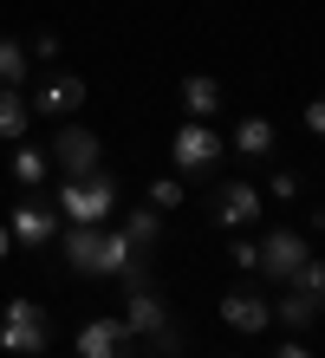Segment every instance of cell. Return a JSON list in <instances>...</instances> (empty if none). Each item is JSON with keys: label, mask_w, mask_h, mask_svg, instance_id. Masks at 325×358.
<instances>
[{"label": "cell", "mask_w": 325, "mask_h": 358, "mask_svg": "<svg viewBox=\"0 0 325 358\" xmlns=\"http://www.w3.org/2000/svg\"><path fill=\"white\" fill-rule=\"evenodd\" d=\"M117 208V176H85V182H59V215L72 228H104Z\"/></svg>", "instance_id": "1"}, {"label": "cell", "mask_w": 325, "mask_h": 358, "mask_svg": "<svg viewBox=\"0 0 325 358\" xmlns=\"http://www.w3.org/2000/svg\"><path fill=\"white\" fill-rule=\"evenodd\" d=\"M46 339H52V320L39 313V300H7V313H0V352L39 358Z\"/></svg>", "instance_id": "2"}, {"label": "cell", "mask_w": 325, "mask_h": 358, "mask_svg": "<svg viewBox=\"0 0 325 358\" xmlns=\"http://www.w3.org/2000/svg\"><path fill=\"white\" fill-rule=\"evenodd\" d=\"M228 143L208 131V117H189L176 137H169V163H176V176H208L215 163H222Z\"/></svg>", "instance_id": "3"}, {"label": "cell", "mask_w": 325, "mask_h": 358, "mask_svg": "<svg viewBox=\"0 0 325 358\" xmlns=\"http://www.w3.org/2000/svg\"><path fill=\"white\" fill-rule=\"evenodd\" d=\"M306 261H312V241L299 235V228H267V235H260V273H267V280L293 287V273Z\"/></svg>", "instance_id": "4"}, {"label": "cell", "mask_w": 325, "mask_h": 358, "mask_svg": "<svg viewBox=\"0 0 325 358\" xmlns=\"http://www.w3.org/2000/svg\"><path fill=\"white\" fill-rule=\"evenodd\" d=\"M98 157H104V143H98V131H85V124H65V131L52 137V163L65 170V182L98 176Z\"/></svg>", "instance_id": "5"}, {"label": "cell", "mask_w": 325, "mask_h": 358, "mask_svg": "<svg viewBox=\"0 0 325 358\" xmlns=\"http://www.w3.org/2000/svg\"><path fill=\"white\" fill-rule=\"evenodd\" d=\"M7 235H13V248H46V241L59 235V208H46L39 196L13 202V208H7Z\"/></svg>", "instance_id": "6"}, {"label": "cell", "mask_w": 325, "mask_h": 358, "mask_svg": "<svg viewBox=\"0 0 325 358\" xmlns=\"http://www.w3.org/2000/svg\"><path fill=\"white\" fill-rule=\"evenodd\" d=\"M208 222L215 228H254L260 222V189L254 182H222L208 202Z\"/></svg>", "instance_id": "7"}, {"label": "cell", "mask_w": 325, "mask_h": 358, "mask_svg": "<svg viewBox=\"0 0 325 358\" xmlns=\"http://www.w3.org/2000/svg\"><path fill=\"white\" fill-rule=\"evenodd\" d=\"M78 358H130V326L124 320H85L78 326Z\"/></svg>", "instance_id": "8"}, {"label": "cell", "mask_w": 325, "mask_h": 358, "mask_svg": "<svg viewBox=\"0 0 325 358\" xmlns=\"http://www.w3.org/2000/svg\"><path fill=\"white\" fill-rule=\"evenodd\" d=\"M222 326H228V332H247V339H254V332H267V326H273V306L260 300V293H228V300H222Z\"/></svg>", "instance_id": "9"}, {"label": "cell", "mask_w": 325, "mask_h": 358, "mask_svg": "<svg viewBox=\"0 0 325 358\" xmlns=\"http://www.w3.org/2000/svg\"><path fill=\"white\" fill-rule=\"evenodd\" d=\"M33 111H46V117H72L78 104H85V78L78 72H59L52 85H39V98H27Z\"/></svg>", "instance_id": "10"}, {"label": "cell", "mask_w": 325, "mask_h": 358, "mask_svg": "<svg viewBox=\"0 0 325 358\" xmlns=\"http://www.w3.org/2000/svg\"><path fill=\"white\" fill-rule=\"evenodd\" d=\"M124 326H130V332H143V339H150L157 326H169V306H163V293H157V287L130 293V306H124Z\"/></svg>", "instance_id": "11"}, {"label": "cell", "mask_w": 325, "mask_h": 358, "mask_svg": "<svg viewBox=\"0 0 325 358\" xmlns=\"http://www.w3.org/2000/svg\"><path fill=\"white\" fill-rule=\"evenodd\" d=\"M319 320H325V306H312L299 287H287V300L273 306V326H287V339H299V332H306V326H319Z\"/></svg>", "instance_id": "12"}, {"label": "cell", "mask_w": 325, "mask_h": 358, "mask_svg": "<svg viewBox=\"0 0 325 358\" xmlns=\"http://www.w3.org/2000/svg\"><path fill=\"white\" fill-rule=\"evenodd\" d=\"M27 124H33L27 92H20V85H0V137H7V143H20V137H27Z\"/></svg>", "instance_id": "13"}, {"label": "cell", "mask_w": 325, "mask_h": 358, "mask_svg": "<svg viewBox=\"0 0 325 358\" xmlns=\"http://www.w3.org/2000/svg\"><path fill=\"white\" fill-rule=\"evenodd\" d=\"M182 111L189 117H215V111H222V85H215L208 72H189L182 78Z\"/></svg>", "instance_id": "14"}, {"label": "cell", "mask_w": 325, "mask_h": 358, "mask_svg": "<svg viewBox=\"0 0 325 358\" xmlns=\"http://www.w3.org/2000/svg\"><path fill=\"white\" fill-rule=\"evenodd\" d=\"M273 143H280V137H273V124H267V117H241V131H234V150H241L247 163H267V157H273Z\"/></svg>", "instance_id": "15"}, {"label": "cell", "mask_w": 325, "mask_h": 358, "mask_svg": "<svg viewBox=\"0 0 325 358\" xmlns=\"http://www.w3.org/2000/svg\"><path fill=\"white\" fill-rule=\"evenodd\" d=\"M7 170H13V182H27V189H39V182L52 176V150H33V143H20Z\"/></svg>", "instance_id": "16"}, {"label": "cell", "mask_w": 325, "mask_h": 358, "mask_svg": "<svg viewBox=\"0 0 325 358\" xmlns=\"http://www.w3.org/2000/svg\"><path fill=\"white\" fill-rule=\"evenodd\" d=\"M124 235H130V241H137L143 255H150V248L163 241V215H157V208H130V215H124Z\"/></svg>", "instance_id": "17"}, {"label": "cell", "mask_w": 325, "mask_h": 358, "mask_svg": "<svg viewBox=\"0 0 325 358\" xmlns=\"http://www.w3.org/2000/svg\"><path fill=\"white\" fill-rule=\"evenodd\" d=\"M33 72V59H27V46H20V39H7L0 33V85H20V78Z\"/></svg>", "instance_id": "18"}, {"label": "cell", "mask_w": 325, "mask_h": 358, "mask_svg": "<svg viewBox=\"0 0 325 358\" xmlns=\"http://www.w3.org/2000/svg\"><path fill=\"white\" fill-rule=\"evenodd\" d=\"M293 287H299V293H306V300H312V306H325V261H306V267H299V273H293Z\"/></svg>", "instance_id": "19"}, {"label": "cell", "mask_w": 325, "mask_h": 358, "mask_svg": "<svg viewBox=\"0 0 325 358\" xmlns=\"http://www.w3.org/2000/svg\"><path fill=\"white\" fill-rule=\"evenodd\" d=\"M182 196H189V182H182V176L150 182V208H182Z\"/></svg>", "instance_id": "20"}, {"label": "cell", "mask_w": 325, "mask_h": 358, "mask_svg": "<svg viewBox=\"0 0 325 358\" xmlns=\"http://www.w3.org/2000/svg\"><path fill=\"white\" fill-rule=\"evenodd\" d=\"M150 345H157V358H182V345H189V339H182V326L169 320V326H157V332H150Z\"/></svg>", "instance_id": "21"}, {"label": "cell", "mask_w": 325, "mask_h": 358, "mask_svg": "<svg viewBox=\"0 0 325 358\" xmlns=\"http://www.w3.org/2000/svg\"><path fill=\"white\" fill-rule=\"evenodd\" d=\"M117 287H124V293H143V287H150V261H143V255H130V261L117 267Z\"/></svg>", "instance_id": "22"}, {"label": "cell", "mask_w": 325, "mask_h": 358, "mask_svg": "<svg viewBox=\"0 0 325 358\" xmlns=\"http://www.w3.org/2000/svg\"><path fill=\"white\" fill-rule=\"evenodd\" d=\"M267 196H273V202H293V196H299V176H293V170H273Z\"/></svg>", "instance_id": "23"}, {"label": "cell", "mask_w": 325, "mask_h": 358, "mask_svg": "<svg viewBox=\"0 0 325 358\" xmlns=\"http://www.w3.org/2000/svg\"><path fill=\"white\" fill-rule=\"evenodd\" d=\"M27 59H39V66H46V59H59V33H39L33 46H27Z\"/></svg>", "instance_id": "24"}, {"label": "cell", "mask_w": 325, "mask_h": 358, "mask_svg": "<svg viewBox=\"0 0 325 358\" xmlns=\"http://www.w3.org/2000/svg\"><path fill=\"white\" fill-rule=\"evenodd\" d=\"M228 261L241 267V273H247V267H260V241H234V255H228Z\"/></svg>", "instance_id": "25"}, {"label": "cell", "mask_w": 325, "mask_h": 358, "mask_svg": "<svg viewBox=\"0 0 325 358\" xmlns=\"http://www.w3.org/2000/svg\"><path fill=\"white\" fill-rule=\"evenodd\" d=\"M306 131H312V137H325V98H312V104H306Z\"/></svg>", "instance_id": "26"}, {"label": "cell", "mask_w": 325, "mask_h": 358, "mask_svg": "<svg viewBox=\"0 0 325 358\" xmlns=\"http://www.w3.org/2000/svg\"><path fill=\"white\" fill-rule=\"evenodd\" d=\"M273 358H312V352H306V339H287V345H280Z\"/></svg>", "instance_id": "27"}, {"label": "cell", "mask_w": 325, "mask_h": 358, "mask_svg": "<svg viewBox=\"0 0 325 358\" xmlns=\"http://www.w3.org/2000/svg\"><path fill=\"white\" fill-rule=\"evenodd\" d=\"M13 255V235H7V222H0V261H7Z\"/></svg>", "instance_id": "28"}, {"label": "cell", "mask_w": 325, "mask_h": 358, "mask_svg": "<svg viewBox=\"0 0 325 358\" xmlns=\"http://www.w3.org/2000/svg\"><path fill=\"white\" fill-rule=\"evenodd\" d=\"M150 358H157V352H150Z\"/></svg>", "instance_id": "29"}]
</instances>
